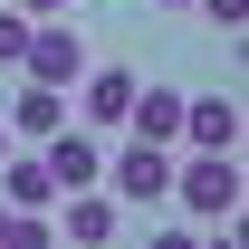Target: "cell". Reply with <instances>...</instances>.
<instances>
[{
  "mask_svg": "<svg viewBox=\"0 0 249 249\" xmlns=\"http://www.w3.org/2000/svg\"><path fill=\"white\" fill-rule=\"evenodd\" d=\"M19 67H29L38 87H77V77H87V38H77V19H29Z\"/></svg>",
  "mask_w": 249,
  "mask_h": 249,
  "instance_id": "obj_3",
  "label": "cell"
},
{
  "mask_svg": "<svg viewBox=\"0 0 249 249\" xmlns=\"http://www.w3.org/2000/svg\"><path fill=\"white\" fill-rule=\"evenodd\" d=\"M154 10H192V0H154Z\"/></svg>",
  "mask_w": 249,
  "mask_h": 249,
  "instance_id": "obj_15",
  "label": "cell"
},
{
  "mask_svg": "<svg viewBox=\"0 0 249 249\" xmlns=\"http://www.w3.org/2000/svg\"><path fill=\"white\" fill-rule=\"evenodd\" d=\"M124 124H134V134H154V144H173V134H182V87H144V77H134Z\"/></svg>",
  "mask_w": 249,
  "mask_h": 249,
  "instance_id": "obj_8",
  "label": "cell"
},
{
  "mask_svg": "<svg viewBox=\"0 0 249 249\" xmlns=\"http://www.w3.org/2000/svg\"><path fill=\"white\" fill-rule=\"evenodd\" d=\"M19 48H29V10L0 0V67H19Z\"/></svg>",
  "mask_w": 249,
  "mask_h": 249,
  "instance_id": "obj_12",
  "label": "cell"
},
{
  "mask_svg": "<svg viewBox=\"0 0 249 249\" xmlns=\"http://www.w3.org/2000/svg\"><path fill=\"white\" fill-rule=\"evenodd\" d=\"M173 201H182V211H201V220H230V211H240V163H230V154H192V163H173Z\"/></svg>",
  "mask_w": 249,
  "mask_h": 249,
  "instance_id": "obj_2",
  "label": "cell"
},
{
  "mask_svg": "<svg viewBox=\"0 0 249 249\" xmlns=\"http://www.w3.org/2000/svg\"><path fill=\"white\" fill-rule=\"evenodd\" d=\"M48 240H58L48 211H10V230H0V249H48Z\"/></svg>",
  "mask_w": 249,
  "mask_h": 249,
  "instance_id": "obj_11",
  "label": "cell"
},
{
  "mask_svg": "<svg viewBox=\"0 0 249 249\" xmlns=\"http://www.w3.org/2000/svg\"><path fill=\"white\" fill-rule=\"evenodd\" d=\"M38 144H48L38 163H48V182H58V192L106 182V144H96V134H67V124H58V134H38Z\"/></svg>",
  "mask_w": 249,
  "mask_h": 249,
  "instance_id": "obj_6",
  "label": "cell"
},
{
  "mask_svg": "<svg viewBox=\"0 0 249 249\" xmlns=\"http://www.w3.org/2000/svg\"><path fill=\"white\" fill-rule=\"evenodd\" d=\"M106 192H115L124 211H154V201H173V144H154V134H134L115 163H106Z\"/></svg>",
  "mask_w": 249,
  "mask_h": 249,
  "instance_id": "obj_1",
  "label": "cell"
},
{
  "mask_svg": "<svg viewBox=\"0 0 249 249\" xmlns=\"http://www.w3.org/2000/svg\"><path fill=\"white\" fill-rule=\"evenodd\" d=\"M173 144H192V154H240V106L230 96H182V134Z\"/></svg>",
  "mask_w": 249,
  "mask_h": 249,
  "instance_id": "obj_5",
  "label": "cell"
},
{
  "mask_svg": "<svg viewBox=\"0 0 249 249\" xmlns=\"http://www.w3.org/2000/svg\"><path fill=\"white\" fill-rule=\"evenodd\" d=\"M192 10H201L211 29H240V19H249V0H192Z\"/></svg>",
  "mask_w": 249,
  "mask_h": 249,
  "instance_id": "obj_13",
  "label": "cell"
},
{
  "mask_svg": "<svg viewBox=\"0 0 249 249\" xmlns=\"http://www.w3.org/2000/svg\"><path fill=\"white\" fill-rule=\"evenodd\" d=\"M0 201H10V211H48V201H58L48 163L38 154H0Z\"/></svg>",
  "mask_w": 249,
  "mask_h": 249,
  "instance_id": "obj_7",
  "label": "cell"
},
{
  "mask_svg": "<svg viewBox=\"0 0 249 249\" xmlns=\"http://www.w3.org/2000/svg\"><path fill=\"white\" fill-rule=\"evenodd\" d=\"M77 87H87V124H96V134H115L124 106H134V67H96V77H77Z\"/></svg>",
  "mask_w": 249,
  "mask_h": 249,
  "instance_id": "obj_9",
  "label": "cell"
},
{
  "mask_svg": "<svg viewBox=\"0 0 249 249\" xmlns=\"http://www.w3.org/2000/svg\"><path fill=\"white\" fill-rule=\"evenodd\" d=\"M58 201H67V211H58V230H67L77 249H106V240L124 230V201H115L106 182H87V192H58Z\"/></svg>",
  "mask_w": 249,
  "mask_h": 249,
  "instance_id": "obj_4",
  "label": "cell"
},
{
  "mask_svg": "<svg viewBox=\"0 0 249 249\" xmlns=\"http://www.w3.org/2000/svg\"><path fill=\"white\" fill-rule=\"evenodd\" d=\"M0 230H10V201H0Z\"/></svg>",
  "mask_w": 249,
  "mask_h": 249,
  "instance_id": "obj_17",
  "label": "cell"
},
{
  "mask_svg": "<svg viewBox=\"0 0 249 249\" xmlns=\"http://www.w3.org/2000/svg\"><path fill=\"white\" fill-rule=\"evenodd\" d=\"M10 10H29V19H58V10H67V0H10Z\"/></svg>",
  "mask_w": 249,
  "mask_h": 249,
  "instance_id": "obj_14",
  "label": "cell"
},
{
  "mask_svg": "<svg viewBox=\"0 0 249 249\" xmlns=\"http://www.w3.org/2000/svg\"><path fill=\"white\" fill-rule=\"evenodd\" d=\"M0 124H10V134H58V124H67V87H38V77H29L19 106H10Z\"/></svg>",
  "mask_w": 249,
  "mask_h": 249,
  "instance_id": "obj_10",
  "label": "cell"
},
{
  "mask_svg": "<svg viewBox=\"0 0 249 249\" xmlns=\"http://www.w3.org/2000/svg\"><path fill=\"white\" fill-rule=\"evenodd\" d=\"M0 154H10V124H0Z\"/></svg>",
  "mask_w": 249,
  "mask_h": 249,
  "instance_id": "obj_16",
  "label": "cell"
}]
</instances>
